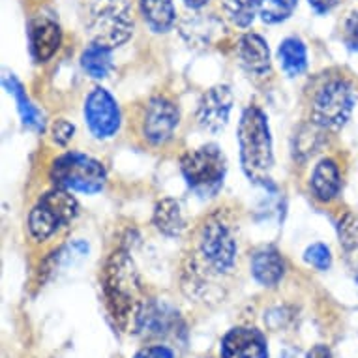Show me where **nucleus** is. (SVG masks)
<instances>
[{
	"mask_svg": "<svg viewBox=\"0 0 358 358\" xmlns=\"http://www.w3.org/2000/svg\"><path fill=\"white\" fill-rule=\"evenodd\" d=\"M238 259L236 227L227 212L216 210L199 223L182 263L180 283L189 299L210 302L223 296L222 285Z\"/></svg>",
	"mask_w": 358,
	"mask_h": 358,
	"instance_id": "f257e3e1",
	"label": "nucleus"
},
{
	"mask_svg": "<svg viewBox=\"0 0 358 358\" xmlns=\"http://www.w3.org/2000/svg\"><path fill=\"white\" fill-rule=\"evenodd\" d=\"M101 293L113 323L128 334L141 330L147 300L134 259L124 248H117L107 257L101 271Z\"/></svg>",
	"mask_w": 358,
	"mask_h": 358,
	"instance_id": "f03ea898",
	"label": "nucleus"
},
{
	"mask_svg": "<svg viewBox=\"0 0 358 358\" xmlns=\"http://www.w3.org/2000/svg\"><path fill=\"white\" fill-rule=\"evenodd\" d=\"M238 150L242 171L252 182L266 184L274 165L271 124L266 113L257 106L244 109L238 122Z\"/></svg>",
	"mask_w": 358,
	"mask_h": 358,
	"instance_id": "7ed1b4c3",
	"label": "nucleus"
},
{
	"mask_svg": "<svg viewBox=\"0 0 358 358\" xmlns=\"http://www.w3.org/2000/svg\"><path fill=\"white\" fill-rule=\"evenodd\" d=\"M355 106H357V92L352 83L347 81L345 77H330L315 90L311 98V124L321 129L336 131L345 126Z\"/></svg>",
	"mask_w": 358,
	"mask_h": 358,
	"instance_id": "20e7f679",
	"label": "nucleus"
},
{
	"mask_svg": "<svg viewBox=\"0 0 358 358\" xmlns=\"http://www.w3.org/2000/svg\"><path fill=\"white\" fill-rule=\"evenodd\" d=\"M49 178L57 188L94 195L106 188L107 169L100 159L83 152H66L55 159Z\"/></svg>",
	"mask_w": 358,
	"mask_h": 358,
	"instance_id": "39448f33",
	"label": "nucleus"
},
{
	"mask_svg": "<svg viewBox=\"0 0 358 358\" xmlns=\"http://www.w3.org/2000/svg\"><path fill=\"white\" fill-rule=\"evenodd\" d=\"M81 206L71 192L62 188L49 189L41 195L29 214V233L36 242H45L59 231L71 225L79 216Z\"/></svg>",
	"mask_w": 358,
	"mask_h": 358,
	"instance_id": "423d86ee",
	"label": "nucleus"
},
{
	"mask_svg": "<svg viewBox=\"0 0 358 358\" xmlns=\"http://www.w3.org/2000/svg\"><path fill=\"white\" fill-rule=\"evenodd\" d=\"M134 12L129 0H100L90 8L87 29L90 40L109 49L120 48L134 34Z\"/></svg>",
	"mask_w": 358,
	"mask_h": 358,
	"instance_id": "0eeeda50",
	"label": "nucleus"
},
{
	"mask_svg": "<svg viewBox=\"0 0 358 358\" xmlns=\"http://www.w3.org/2000/svg\"><path fill=\"white\" fill-rule=\"evenodd\" d=\"M180 171L188 188L201 197L216 195L227 173V159L216 145L194 148L180 159Z\"/></svg>",
	"mask_w": 358,
	"mask_h": 358,
	"instance_id": "6e6552de",
	"label": "nucleus"
},
{
	"mask_svg": "<svg viewBox=\"0 0 358 358\" xmlns=\"http://www.w3.org/2000/svg\"><path fill=\"white\" fill-rule=\"evenodd\" d=\"M83 117L88 126V131L100 141L113 139L122 126V113L117 100L113 98L109 90L101 87L92 88L88 92L85 98V106H83Z\"/></svg>",
	"mask_w": 358,
	"mask_h": 358,
	"instance_id": "1a4fd4ad",
	"label": "nucleus"
},
{
	"mask_svg": "<svg viewBox=\"0 0 358 358\" xmlns=\"http://www.w3.org/2000/svg\"><path fill=\"white\" fill-rule=\"evenodd\" d=\"M178 122L180 111L175 101L165 96H154L145 106L141 134L150 145H165L175 136Z\"/></svg>",
	"mask_w": 358,
	"mask_h": 358,
	"instance_id": "9d476101",
	"label": "nucleus"
},
{
	"mask_svg": "<svg viewBox=\"0 0 358 358\" xmlns=\"http://www.w3.org/2000/svg\"><path fill=\"white\" fill-rule=\"evenodd\" d=\"M233 90L227 85H216L206 90L197 106V122L203 129L217 134L229 122L231 109H233Z\"/></svg>",
	"mask_w": 358,
	"mask_h": 358,
	"instance_id": "9b49d317",
	"label": "nucleus"
},
{
	"mask_svg": "<svg viewBox=\"0 0 358 358\" xmlns=\"http://www.w3.org/2000/svg\"><path fill=\"white\" fill-rule=\"evenodd\" d=\"M222 358H268L266 338L253 327H236L223 336L220 343Z\"/></svg>",
	"mask_w": 358,
	"mask_h": 358,
	"instance_id": "f8f14e48",
	"label": "nucleus"
},
{
	"mask_svg": "<svg viewBox=\"0 0 358 358\" xmlns=\"http://www.w3.org/2000/svg\"><path fill=\"white\" fill-rule=\"evenodd\" d=\"M62 45V29L55 19L38 15L29 23V48L32 59L41 64L57 55Z\"/></svg>",
	"mask_w": 358,
	"mask_h": 358,
	"instance_id": "ddd939ff",
	"label": "nucleus"
},
{
	"mask_svg": "<svg viewBox=\"0 0 358 358\" xmlns=\"http://www.w3.org/2000/svg\"><path fill=\"white\" fill-rule=\"evenodd\" d=\"M236 57L244 70L253 77H264L271 71V49L263 36L248 32L236 43Z\"/></svg>",
	"mask_w": 358,
	"mask_h": 358,
	"instance_id": "4468645a",
	"label": "nucleus"
},
{
	"mask_svg": "<svg viewBox=\"0 0 358 358\" xmlns=\"http://www.w3.org/2000/svg\"><path fill=\"white\" fill-rule=\"evenodd\" d=\"M252 276L263 287H276L285 276V261L276 248L266 246L253 253Z\"/></svg>",
	"mask_w": 358,
	"mask_h": 358,
	"instance_id": "2eb2a0df",
	"label": "nucleus"
},
{
	"mask_svg": "<svg viewBox=\"0 0 358 358\" xmlns=\"http://www.w3.org/2000/svg\"><path fill=\"white\" fill-rule=\"evenodd\" d=\"M310 189L313 197L321 203L334 201L341 192V173L334 159L323 158L310 176Z\"/></svg>",
	"mask_w": 358,
	"mask_h": 358,
	"instance_id": "dca6fc26",
	"label": "nucleus"
},
{
	"mask_svg": "<svg viewBox=\"0 0 358 358\" xmlns=\"http://www.w3.org/2000/svg\"><path fill=\"white\" fill-rule=\"evenodd\" d=\"M152 223L164 236L175 238V236L182 235L186 231V217H184L180 203L169 199V197L158 201L154 206Z\"/></svg>",
	"mask_w": 358,
	"mask_h": 358,
	"instance_id": "f3484780",
	"label": "nucleus"
},
{
	"mask_svg": "<svg viewBox=\"0 0 358 358\" xmlns=\"http://www.w3.org/2000/svg\"><path fill=\"white\" fill-rule=\"evenodd\" d=\"M4 88L8 90V94L13 96V100L17 103V111L19 117L23 120V124L27 128L34 129V131H43L45 128V122H43V115L38 107L32 103V100L27 94V90L21 85L17 77L13 76V73H6L4 76Z\"/></svg>",
	"mask_w": 358,
	"mask_h": 358,
	"instance_id": "a211bd4d",
	"label": "nucleus"
},
{
	"mask_svg": "<svg viewBox=\"0 0 358 358\" xmlns=\"http://www.w3.org/2000/svg\"><path fill=\"white\" fill-rule=\"evenodd\" d=\"M139 8L148 29L156 34H165L175 27L176 10L173 0H139Z\"/></svg>",
	"mask_w": 358,
	"mask_h": 358,
	"instance_id": "6ab92c4d",
	"label": "nucleus"
},
{
	"mask_svg": "<svg viewBox=\"0 0 358 358\" xmlns=\"http://www.w3.org/2000/svg\"><path fill=\"white\" fill-rule=\"evenodd\" d=\"M278 60L285 76L299 77L308 68V49L296 36H289L278 48Z\"/></svg>",
	"mask_w": 358,
	"mask_h": 358,
	"instance_id": "aec40b11",
	"label": "nucleus"
},
{
	"mask_svg": "<svg viewBox=\"0 0 358 358\" xmlns=\"http://www.w3.org/2000/svg\"><path fill=\"white\" fill-rule=\"evenodd\" d=\"M113 49L100 45V43H90L81 53V68L88 77L92 79H106L113 70Z\"/></svg>",
	"mask_w": 358,
	"mask_h": 358,
	"instance_id": "412c9836",
	"label": "nucleus"
},
{
	"mask_svg": "<svg viewBox=\"0 0 358 358\" xmlns=\"http://www.w3.org/2000/svg\"><path fill=\"white\" fill-rule=\"evenodd\" d=\"M222 30V23L212 15L197 13L195 17H188L180 24V32L189 43L195 45H206L210 43L212 38Z\"/></svg>",
	"mask_w": 358,
	"mask_h": 358,
	"instance_id": "4be33fe9",
	"label": "nucleus"
},
{
	"mask_svg": "<svg viewBox=\"0 0 358 358\" xmlns=\"http://www.w3.org/2000/svg\"><path fill=\"white\" fill-rule=\"evenodd\" d=\"M338 235H340V244L345 252L347 261L352 264L355 280L358 283V217L352 214L343 216L338 225Z\"/></svg>",
	"mask_w": 358,
	"mask_h": 358,
	"instance_id": "5701e85b",
	"label": "nucleus"
},
{
	"mask_svg": "<svg viewBox=\"0 0 358 358\" xmlns=\"http://www.w3.org/2000/svg\"><path fill=\"white\" fill-rule=\"evenodd\" d=\"M257 2V15L266 24L283 23L293 15L299 0H255Z\"/></svg>",
	"mask_w": 358,
	"mask_h": 358,
	"instance_id": "b1692460",
	"label": "nucleus"
},
{
	"mask_svg": "<svg viewBox=\"0 0 358 358\" xmlns=\"http://www.w3.org/2000/svg\"><path fill=\"white\" fill-rule=\"evenodd\" d=\"M225 17L238 29H248L257 15L255 0H222Z\"/></svg>",
	"mask_w": 358,
	"mask_h": 358,
	"instance_id": "393cba45",
	"label": "nucleus"
},
{
	"mask_svg": "<svg viewBox=\"0 0 358 358\" xmlns=\"http://www.w3.org/2000/svg\"><path fill=\"white\" fill-rule=\"evenodd\" d=\"M304 261L313 268L324 272L329 271L330 264H332V253H330V248L323 242H315L311 246L306 248L304 252Z\"/></svg>",
	"mask_w": 358,
	"mask_h": 358,
	"instance_id": "a878e982",
	"label": "nucleus"
},
{
	"mask_svg": "<svg viewBox=\"0 0 358 358\" xmlns=\"http://www.w3.org/2000/svg\"><path fill=\"white\" fill-rule=\"evenodd\" d=\"M76 137V124L66 118H59L51 124V139L57 147H68L71 139Z\"/></svg>",
	"mask_w": 358,
	"mask_h": 358,
	"instance_id": "bb28decb",
	"label": "nucleus"
},
{
	"mask_svg": "<svg viewBox=\"0 0 358 358\" xmlns=\"http://www.w3.org/2000/svg\"><path fill=\"white\" fill-rule=\"evenodd\" d=\"M343 40H345L347 48L352 51H358V13H351L345 19L343 24Z\"/></svg>",
	"mask_w": 358,
	"mask_h": 358,
	"instance_id": "cd10ccee",
	"label": "nucleus"
},
{
	"mask_svg": "<svg viewBox=\"0 0 358 358\" xmlns=\"http://www.w3.org/2000/svg\"><path fill=\"white\" fill-rule=\"evenodd\" d=\"M131 358H175V352L165 345H150L137 351Z\"/></svg>",
	"mask_w": 358,
	"mask_h": 358,
	"instance_id": "c85d7f7f",
	"label": "nucleus"
},
{
	"mask_svg": "<svg viewBox=\"0 0 358 358\" xmlns=\"http://www.w3.org/2000/svg\"><path fill=\"white\" fill-rule=\"evenodd\" d=\"M340 0H308V4L313 8V12L317 13H329L330 10H334L338 6Z\"/></svg>",
	"mask_w": 358,
	"mask_h": 358,
	"instance_id": "c756f323",
	"label": "nucleus"
},
{
	"mask_svg": "<svg viewBox=\"0 0 358 358\" xmlns=\"http://www.w3.org/2000/svg\"><path fill=\"white\" fill-rule=\"evenodd\" d=\"M306 358H332V352L327 345H315L306 355Z\"/></svg>",
	"mask_w": 358,
	"mask_h": 358,
	"instance_id": "7c9ffc66",
	"label": "nucleus"
},
{
	"mask_svg": "<svg viewBox=\"0 0 358 358\" xmlns=\"http://www.w3.org/2000/svg\"><path fill=\"white\" fill-rule=\"evenodd\" d=\"M208 2V0H184V4L188 8H192V10H199V8H203Z\"/></svg>",
	"mask_w": 358,
	"mask_h": 358,
	"instance_id": "2f4dec72",
	"label": "nucleus"
}]
</instances>
